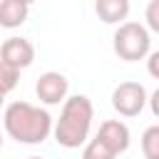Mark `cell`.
Returning <instances> with one entry per match:
<instances>
[{"mask_svg":"<svg viewBox=\"0 0 159 159\" xmlns=\"http://www.w3.org/2000/svg\"><path fill=\"white\" fill-rule=\"evenodd\" d=\"M2 124H5V132L10 134V139H15L17 144H42L55 129V122L47 109L35 107L22 99L10 102L5 107Z\"/></svg>","mask_w":159,"mask_h":159,"instance_id":"1","label":"cell"},{"mask_svg":"<svg viewBox=\"0 0 159 159\" xmlns=\"http://www.w3.org/2000/svg\"><path fill=\"white\" fill-rule=\"evenodd\" d=\"M92 119H94V107L87 94L67 97L62 104L60 119L55 122V129H52L55 142L65 149H80L82 144H87Z\"/></svg>","mask_w":159,"mask_h":159,"instance_id":"2","label":"cell"},{"mask_svg":"<svg viewBox=\"0 0 159 159\" xmlns=\"http://www.w3.org/2000/svg\"><path fill=\"white\" fill-rule=\"evenodd\" d=\"M112 47H114V55L119 60L137 62V60L149 57V52H152V35H149L147 25L134 22V20H127V22H122L114 30Z\"/></svg>","mask_w":159,"mask_h":159,"instance_id":"3","label":"cell"},{"mask_svg":"<svg viewBox=\"0 0 159 159\" xmlns=\"http://www.w3.org/2000/svg\"><path fill=\"white\" fill-rule=\"evenodd\" d=\"M147 104H149V97H147L144 84H139V82H132V80L119 82L112 92V107L122 117H137Z\"/></svg>","mask_w":159,"mask_h":159,"instance_id":"4","label":"cell"},{"mask_svg":"<svg viewBox=\"0 0 159 159\" xmlns=\"http://www.w3.org/2000/svg\"><path fill=\"white\" fill-rule=\"evenodd\" d=\"M67 89H70L67 77H65L62 72H55V70L42 72V75L37 77V84H35V94H37V99H40L42 104H60V102L65 104Z\"/></svg>","mask_w":159,"mask_h":159,"instance_id":"5","label":"cell"},{"mask_svg":"<svg viewBox=\"0 0 159 159\" xmlns=\"http://www.w3.org/2000/svg\"><path fill=\"white\" fill-rule=\"evenodd\" d=\"M0 60L15 70H25L35 62V45L27 37H7L0 45Z\"/></svg>","mask_w":159,"mask_h":159,"instance_id":"6","label":"cell"},{"mask_svg":"<svg viewBox=\"0 0 159 159\" xmlns=\"http://www.w3.org/2000/svg\"><path fill=\"white\" fill-rule=\"evenodd\" d=\"M97 139L102 144H107L117 157L124 154L129 149V142H132V134H129V127L119 119H107L99 124V132H97Z\"/></svg>","mask_w":159,"mask_h":159,"instance_id":"7","label":"cell"},{"mask_svg":"<svg viewBox=\"0 0 159 159\" xmlns=\"http://www.w3.org/2000/svg\"><path fill=\"white\" fill-rule=\"evenodd\" d=\"M30 15V2L25 0H2L0 2V27L15 30L20 27Z\"/></svg>","mask_w":159,"mask_h":159,"instance_id":"8","label":"cell"},{"mask_svg":"<svg viewBox=\"0 0 159 159\" xmlns=\"http://www.w3.org/2000/svg\"><path fill=\"white\" fill-rule=\"evenodd\" d=\"M94 12L107 25H122V20L129 15V0H97Z\"/></svg>","mask_w":159,"mask_h":159,"instance_id":"9","label":"cell"},{"mask_svg":"<svg viewBox=\"0 0 159 159\" xmlns=\"http://www.w3.org/2000/svg\"><path fill=\"white\" fill-rule=\"evenodd\" d=\"M142 152H144V159H159V124H152L144 129Z\"/></svg>","mask_w":159,"mask_h":159,"instance_id":"10","label":"cell"},{"mask_svg":"<svg viewBox=\"0 0 159 159\" xmlns=\"http://www.w3.org/2000/svg\"><path fill=\"white\" fill-rule=\"evenodd\" d=\"M82 159H117V154H114L107 144H102V142L94 137V139H89V142L84 144Z\"/></svg>","mask_w":159,"mask_h":159,"instance_id":"11","label":"cell"},{"mask_svg":"<svg viewBox=\"0 0 159 159\" xmlns=\"http://www.w3.org/2000/svg\"><path fill=\"white\" fill-rule=\"evenodd\" d=\"M17 80H20V70H15L12 65L0 60V94L12 92L17 87Z\"/></svg>","mask_w":159,"mask_h":159,"instance_id":"12","label":"cell"},{"mask_svg":"<svg viewBox=\"0 0 159 159\" xmlns=\"http://www.w3.org/2000/svg\"><path fill=\"white\" fill-rule=\"evenodd\" d=\"M144 20H147V30L159 35V0H152L144 10Z\"/></svg>","mask_w":159,"mask_h":159,"instance_id":"13","label":"cell"},{"mask_svg":"<svg viewBox=\"0 0 159 159\" xmlns=\"http://www.w3.org/2000/svg\"><path fill=\"white\" fill-rule=\"evenodd\" d=\"M147 72H149L154 80H159V50L149 52V57H147Z\"/></svg>","mask_w":159,"mask_h":159,"instance_id":"14","label":"cell"},{"mask_svg":"<svg viewBox=\"0 0 159 159\" xmlns=\"http://www.w3.org/2000/svg\"><path fill=\"white\" fill-rule=\"evenodd\" d=\"M149 109H152V114H154V117H159V87L149 94Z\"/></svg>","mask_w":159,"mask_h":159,"instance_id":"15","label":"cell"},{"mask_svg":"<svg viewBox=\"0 0 159 159\" xmlns=\"http://www.w3.org/2000/svg\"><path fill=\"white\" fill-rule=\"evenodd\" d=\"M2 102H5V94H0V107H2Z\"/></svg>","mask_w":159,"mask_h":159,"instance_id":"16","label":"cell"},{"mask_svg":"<svg viewBox=\"0 0 159 159\" xmlns=\"http://www.w3.org/2000/svg\"><path fill=\"white\" fill-rule=\"evenodd\" d=\"M27 159H42V157H27Z\"/></svg>","mask_w":159,"mask_h":159,"instance_id":"17","label":"cell"},{"mask_svg":"<svg viewBox=\"0 0 159 159\" xmlns=\"http://www.w3.org/2000/svg\"><path fill=\"white\" fill-rule=\"evenodd\" d=\"M0 149H2V134H0Z\"/></svg>","mask_w":159,"mask_h":159,"instance_id":"18","label":"cell"}]
</instances>
